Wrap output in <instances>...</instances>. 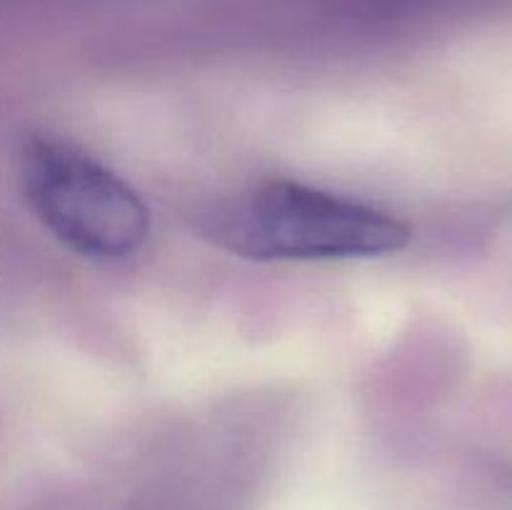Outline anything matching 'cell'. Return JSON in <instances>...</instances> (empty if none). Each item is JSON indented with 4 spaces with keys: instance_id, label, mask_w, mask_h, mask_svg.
I'll return each instance as SVG.
<instances>
[{
    "instance_id": "6da1fadb",
    "label": "cell",
    "mask_w": 512,
    "mask_h": 510,
    "mask_svg": "<svg viewBox=\"0 0 512 510\" xmlns=\"http://www.w3.org/2000/svg\"><path fill=\"white\" fill-rule=\"evenodd\" d=\"M203 230L220 248L255 260L373 258L410 240L395 215L293 180L240 190L205 215Z\"/></svg>"
},
{
    "instance_id": "7a4b0ae2",
    "label": "cell",
    "mask_w": 512,
    "mask_h": 510,
    "mask_svg": "<svg viewBox=\"0 0 512 510\" xmlns=\"http://www.w3.org/2000/svg\"><path fill=\"white\" fill-rule=\"evenodd\" d=\"M18 180L35 218L83 258L125 260L148 240L143 198L75 145L30 138L20 150Z\"/></svg>"
}]
</instances>
